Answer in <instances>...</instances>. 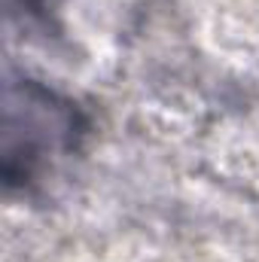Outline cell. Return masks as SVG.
Wrapping results in <instances>:
<instances>
[{
  "instance_id": "6da1fadb",
  "label": "cell",
  "mask_w": 259,
  "mask_h": 262,
  "mask_svg": "<svg viewBox=\"0 0 259 262\" xmlns=\"http://www.w3.org/2000/svg\"><path fill=\"white\" fill-rule=\"evenodd\" d=\"M6 131H21V140H6V180L34 183L55 162L67 159L82 137V122L73 104L55 92L25 82L6 92Z\"/></svg>"
}]
</instances>
